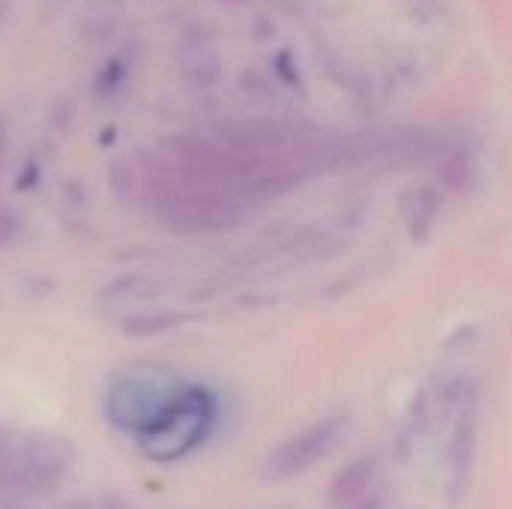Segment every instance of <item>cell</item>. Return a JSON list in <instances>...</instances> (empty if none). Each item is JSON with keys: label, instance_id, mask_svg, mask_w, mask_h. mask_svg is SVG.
Returning <instances> with one entry per match:
<instances>
[{"label": "cell", "instance_id": "cell-1", "mask_svg": "<svg viewBox=\"0 0 512 509\" xmlns=\"http://www.w3.org/2000/svg\"><path fill=\"white\" fill-rule=\"evenodd\" d=\"M216 423V399L204 387H180L165 414L138 435V447L153 462H180L198 450Z\"/></svg>", "mask_w": 512, "mask_h": 509}, {"label": "cell", "instance_id": "cell-2", "mask_svg": "<svg viewBox=\"0 0 512 509\" xmlns=\"http://www.w3.org/2000/svg\"><path fill=\"white\" fill-rule=\"evenodd\" d=\"M75 465V447L48 432L15 435L0 492L18 498H42L66 483Z\"/></svg>", "mask_w": 512, "mask_h": 509}, {"label": "cell", "instance_id": "cell-3", "mask_svg": "<svg viewBox=\"0 0 512 509\" xmlns=\"http://www.w3.org/2000/svg\"><path fill=\"white\" fill-rule=\"evenodd\" d=\"M180 387L168 384L162 375L153 372H123L111 381L105 393V417L114 429L141 435L147 432L165 408L174 402Z\"/></svg>", "mask_w": 512, "mask_h": 509}, {"label": "cell", "instance_id": "cell-4", "mask_svg": "<svg viewBox=\"0 0 512 509\" xmlns=\"http://www.w3.org/2000/svg\"><path fill=\"white\" fill-rule=\"evenodd\" d=\"M345 432V420L342 417H330V420H318L309 429L297 432L294 438L282 441L264 462V477L273 483H285L294 480L300 474H306L309 468H315L321 459H327L333 453V447L339 444Z\"/></svg>", "mask_w": 512, "mask_h": 509}, {"label": "cell", "instance_id": "cell-5", "mask_svg": "<svg viewBox=\"0 0 512 509\" xmlns=\"http://www.w3.org/2000/svg\"><path fill=\"white\" fill-rule=\"evenodd\" d=\"M372 492H375V471L369 462H357L336 480L330 501L333 509H366Z\"/></svg>", "mask_w": 512, "mask_h": 509}, {"label": "cell", "instance_id": "cell-6", "mask_svg": "<svg viewBox=\"0 0 512 509\" xmlns=\"http://www.w3.org/2000/svg\"><path fill=\"white\" fill-rule=\"evenodd\" d=\"M117 18H120V0H90L84 15V30H90L93 36H105L111 33Z\"/></svg>", "mask_w": 512, "mask_h": 509}, {"label": "cell", "instance_id": "cell-7", "mask_svg": "<svg viewBox=\"0 0 512 509\" xmlns=\"http://www.w3.org/2000/svg\"><path fill=\"white\" fill-rule=\"evenodd\" d=\"M21 225H18V216L9 210V207H0V249L12 246L15 237H18Z\"/></svg>", "mask_w": 512, "mask_h": 509}, {"label": "cell", "instance_id": "cell-8", "mask_svg": "<svg viewBox=\"0 0 512 509\" xmlns=\"http://www.w3.org/2000/svg\"><path fill=\"white\" fill-rule=\"evenodd\" d=\"M12 444H15V435L6 432V429H0V483H3V474H6V462H9Z\"/></svg>", "mask_w": 512, "mask_h": 509}, {"label": "cell", "instance_id": "cell-9", "mask_svg": "<svg viewBox=\"0 0 512 509\" xmlns=\"http://www.w3.org/2000/svg\"><path fill=\"white\" fill-rule=\"evenodd\" d=\"M9 6H12V0H0V27L6 24V15H9Z\"/></svg>", "mask_w": 512, "mask_h": 509}, {"label": "cell", "instance_id": "cell-10", "mask_svg": "<svg viewBox=\"0 0 512 509\" xmlns=\"http://www.w3.org/2000/svg\"><path fill=\"white\" fill-rule=\"evenodd\" d=\"M78 509H114V507L102 501V504H84V507H78Z\"/></svg>", "mask_w": 512, "mask_h": 509}]
</instances>
